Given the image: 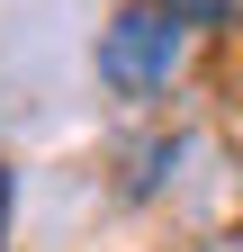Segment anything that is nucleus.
<instances>
[{"mask_svg": "<svg viewBox=\"0 0 243 252\" xmlns=\"http://www.w3.org/2000/svg\"><path fill=\"white\" fill-rule=\"evenodd\" d=\"M0 207H9V180H0Z\"/></svg>", "mask_w": 243, "mask_h": 252, "instance_id": "nucleus-2", "label": "nucleus"}, {"mask_svg": "<svg viewBox=\"0 0 243 252\" xmlns=\"http://www.w3.org/2000/svg\"><path fill=\"white\" fill-rule=\"evenodd\" d=\"M171 54H180V9L171 0H135L99 36V72L117 90H153V81H171Z\"/></svg>", "mask_w": 243, "mask_h": 252, "instance_id": "nucleus-1", "label": "nucleus"}]
</instances>
